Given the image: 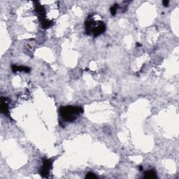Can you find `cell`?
<instances>
[{"mask_svg":"<svg viewBox=\"0 0 179 179\" xmlns=\"http://www.w3.org/2000/svg\"><path fill=\"white\" fill-rule=\"evenodd\" d=\"M60 116L64 121L72 122L76 120L83 113V109L76 106L62 107L59 110Z\"/></svg>","mask_w":179,"mask_h":179,"instance_id":"1","label":"cell"},{"mask_svg":"<svg viewBox=\"0 0 179 179\" xmlns=\"http://www.w3.org/2000/svg\"><path fill=\"white\" fill-rule=\"evenodd\" d=\"M85 31L89 35L97 37L105 32L106 26L103 22H96L93 20H87L85 23Z\"/></svg>","mask_w":179,"mask_h":179,"instance_id":"2","label":"cell"},{"mask_svg":"<svg viewBox=\"0 0 179 179\" xmlns=\"http://www.w3.org/2000/svg\"><path fill=\"white\" fill-rule=\"evenodd\" d=\"M37 4L35 6V9H36L37 13L39 15V18L40 20L41 27L43 29H48L50 27L53 25V22L51 20H48L45 15V9L43 6L40 5L38 1H37Z\"/></svg>","mask_w":179,"mask_h":179,"instance_id":"3","label":"cell"},{"mask_svg":"<svg viewBox=\"0 0 179 179\" xmlns=\"http://www.w3.org/2000/svg\"><path fill=\"white\" fill-rule=\"evenodd\" d=\"M52 161L49 159H43V164L41 166V169L40 172L41 176L43 178H47L48 176L50 171L52 167Z\"/></svg>","mask_w":179,"mask_h":179,"instance_id":"4","label":"cell"},{"mask_svg":"<svg viewBox=\"0 0 179 179\" xmlns=\"http://www.w3.org/2000/svg\"><path fill=\"white\" fill-rule=\"evenodd\" d=\"M7 98L6 97H1V111L2 113L4 114L5 116L9 115V105L7 102Z\"/></svg>","mask_w":179,"mask_h":179,"instance_id":"5","label":"cell"},{"mask_svg":"<svg viewBox=\"0 0 179 179\" xmlns=\"http://www.w3.org/2000/svg\"><path fill=\"white\" fill-rule=\"evenodd\" d=\"M11 69L13 73H16L18 72H24L25 73H28L30 72V69L28 66H17V65H12Z\"/></svg>","mask_w":179,"mask_h":179,"instance_id":"6","label":"cell"},{"mask_svg":"<svg viewBox=\"0 0 179 179\" xmlns=\"http://www.w3.org/2000/svg\"><path fill=\"white\" fill-rule=\"evenodd\" d=\"M144 178L153 179L157 178V174L154 170H148L144 173Z\"/></svg>","mask_w":179,"mask_h":179,"instance_id":"7","label":"cell"},{"mask_svg":"<svg viewBox=\"0 0 179 179\" xmlns=\"http://www.w3.org/2000/svg\"><path fill=\"white\" fill-rule=\"evenodd\" d=\"M85 178H87V179H91V178H97V176L95 175L94 173L92 172H89L87 173L86 176H85Z\"/></svg>","mask_w":179,"mask_h":179,"instance_id":"8","label":"cell"},{"mask_svg":"<svg viewBox=\"0 0 179 179\" xmlns=\"http://www.w3.org/2000/svg\"><path fill=\"white\" fill-rule=\"evenodd\" d=\"M110 11H111L112 16H115L116 14V12H117V5H114L112 7H111Z\"/></svg>","mask_w":179,"mask_h":179,"instance_id":"9","label":"cell"},{"mask_svg":"<svg viewBox=\"0 0 179 179\" xmlns=\"http://www.w3.org/2000/svg\"><path fill=\"white\" fill-rule=\"evenodd\" d=\"M162 4H163V5L164 6V7H168L169 4V1H168V0H166V1H162Z\"/></svg>","mask_w":179,"mask_h":179,"instance_id":"10","label":"cell"},{"mask_svg":"<svg viewBox=\"0 0 179 179\" xmlns=\"http://www.w3.org/2000/svg\"><path fill=\"white\" fill-rule=\"evenodd\" d=\"M139 170H140V171H142L143 170V167H142V166H139Z\"/></svg>","mask_w":179,"mask_h":179,"instance_id":"11","label":"cell"}]
</instances>
